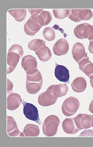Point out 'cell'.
<instances>
[{"mask_svg": "<svg viewBox=\"0 0 93 147\" xmlns=\"http://www.w3.org/2000/svg\"><path fill=\"white\" fill-rule=\"evenodd\" d=\"M68 9H57L53 10V13L54 16L56 18L58 19H63L67 17Z\"/></svg>", "mask_w": 93, "mask_h": 147, "instance_id": "obj_27", "label": "cell"}, {"mask_svg": "<svg viewBox=\"0 0 93 147\" xmlns=\"http://www.w3.org/2000/svg\"><path fill=\"white\" fill-rule=\"evenodd\" d=\"M8 12L18 22L24 21L27 15V10L25 9H10Z\"/></svg>", "mask_w": 93, "mask_h": 147, "instance_id": "obj_22", "label": "cell"}, {"mask_svg": "<svg viewBox=\"0 0 93 147\" xmlns=\"http://www.w3.org/2000/svg\"><path fill=\"white\" fill-rule=\"evenodd\" d=\"M23 55L22 47L18 44L13 45L8 50L7 57V74L11 73L15 69L20 59Z\"/></svg>", "mask_w": 93, "mask_h": 147, "instance_id": "obj_2", "label": "cell"}, {"mask_svg": "<svg viewBox=\"0 0 93 147\" xmlns=\"http://www.w3.org/2000/svg\"><path fill=\"white\" fill-rule=\"evenodd\" d=\"M22 101L21 96L18 94H11L7 98V109L10 111L15 110L19 107Z\"/></svg>", "mask_w": 93, "mask_h": 147, "instance_id": "obj_16", "label": "cell"}, {"mask_svg": "<svg viewBox=\"0 0 93 147\" xmlns=\"http://www.w3.org/2000/svg\"><path fill=\"white\" fill-rule=\"evenodd\" d=\"M73 58L77 63H80L88 59L87 53H86L84 45L82 43L77 42L73 46L72 49Z\"/></svg>", "mask_w": 93, "mask_h": 147, "instance_id": "obj_10", "label": "cell"}, {"mask_svg": "<svg viewBox=\"0 0 93 147\" xmlns=\"http://www.w3.org/2000/svg\"><path fill=\"white\" fill-rule=\"evenodd\" d=\"M58 98L55 92L52 90H47L39 96L38 102L41 106L43 107L52 106L56 103Z\"/></svg>", "mask_w": 93, "mask_h": 147, "instance_id": "obj_8", "label": "cell"}, {"mask_svg": "<svg viewBox=\"0 0 93 147\" xmlns=\"http://www.w3.org/2000/svg\"><path fill=\"white\" fill-rule=\"evenodd\" d=\"M69 45L65 38L60 39L54 44L53 52L55 55L58 56L65 55L68 52Z\"/></svg>", "mask_w": 93, "mask_h": 147, "instance_id": "obj_12", "label": "cell"}, {"mask_svg": "<svg viewBox=\"0 0 93 147\" xmlns=\"http://www.w3.org/2000/svg\"><path fill=\"white\" fill-rule=\"evenodd\" d=\"M7 94L8 96L9 95L13 93V84L11 81L7 79Z\"/></svg>", "mask_w": 93, "mask_h": 147, "instance_id": "obj_29", "label": "cell"}, {"mask_svg": "<svg viewBox=\"0 0 93 147\" xmlns=\"http://www.w3.org/2000/svg\"><path fill=\"white\" fill-rule=\"evenodd\" d=\"M74 32L76 37L80 39H89L93 36V26L87 23L79 24L74 28Z\"/></svg>", "mask_w": 93, "mask_h": 147, "instance_id": "obj_6", "label": "cell"}, {"mask_svg": "<svg viewBox=\"0 0 93 147\" xmlns=\"http://www.w3.org/2000/svg\"><path fill=\"white\" fill-rule=\"evenodd\" d=\"M89 41L90 44L88 47L89 51L91 54H93V38L90 40Z\"/></svg>", "mask_w": 93, "mask_h": 147, "instance_id": "obj_30", "label": "cell"}, {"mask_svg": "<svg viewBox=\"0 0 93 147\" xmlns=\"http://www.w3.org/2000/svg\"><path fill=\"white\" fill-rule=\"evenodd\" d=\"M93 116V115L86 114H80L74 118L76 125L80 130L92 127V119Z\"/></svg>", "mask_w": 93, "mask_h": 147, "instance_id": "obj_11", "label": "cell"}, {"mask_svg": "<svg viewBox=\"0 0 93 147\" xmlns=\"http://www.w3.org/2000/svg\"><path fill=\"white\" fill-rule=\"evenodd\" d=\"M59 118L56 115L48 116L44 121L43 125V132L47 137H52L56 134L60 124Z\"/></svg>", "mask_w": 93, "mask_h": 147, "instance_id": "obj_3", "label": "cell"}, {"mask_svg": "<svg viewBox=\"0 0 93 147\" xmlns=\"http://www.w3.org/2000/svg\"><path fill=\"white\" fill-rule=\"evenodd\" d=\"M22 103L23 106V113L27 119L34 121L41 124V122L39 117L38 111L37 108L32 104L27 103L23 100Z\"/></svg>", "mask_w": 93, "mask_h": 147, "instance_id": "obj_7", "label": "cell"}, {"mask_svg": "<svg viewBox=\"0 0 93 147\" xmlns=\"http://www.w3.org/2000/svg\"><path fill=\"white\" fill-rule=\"evenodd\" d=\"M79 68L90 79H93V63L89 60L79 65Z\"/></svg>", "mask_w": 93, "mask_h": 147, "instance_id": "obj_24", "label": "cell"}, {"mask_svg": "<svg viewBox=\"0 0 93 147\" xmlns=\"http://www.w3.org/2000/svg\"><path fill=\"white\" fill-rule=\"evenodd\" d=\"M52 19L51 13L47 11H43L38 17V22L42 26L48 25Z\"/></svg>", "mask_w": 93, "mask_h": 147, "instance_id": "obj_23", "label": "cell"}, {"mask_svg": "<svg viewBox=\"0 0 93 147\" xmlns=\"http://www.w3.org/2000/svg\"><path fill=\"white\" fill-rule=\"evenodd\" d=\"M43 78L41 74L37 69H33L27 72L26 88L30 94H36L41 90L42 86Z\"/></svg>", "mask_w": 93, "mask_h": 147, "instance_id": "obj_1", "label": "cell"}, {"mask_svg": "<svg viewBox=\"0 0 93 147\" xmlns=\"http://www.w3.org/2000/svg\"><path fill=\"white\" fill-rule=\"evenodd\" d=\"M56 63L54 74L56 78L60 81L69 83L70 75L69 71L66 67L62 65Z\"/></svg>", "mask_w": 93, "mask_h": 147, "instance_id": "obj_13", "label": "cell"}, {"mask_svg": "<svg viewBox=\"0 0 93 147\" xmlns=\"http://www.w3.org/2000/svg\"><path fill=\"white\" fill-rule=\"evenodd\" d=\"M67 16L72 21L78 22L83 20H90L92 17L93 13L89 9H68Z\"/></svg>", "mask_w": 93, "mask_h": 147, "instance_id": "obj_4", "label": "cell"}, {"mask_svg": "<svg viewBox=\"0 0 93 147\" xmlns=\"http://www.w3.org/2000/svg\"><path fill=\"white\" fill-rule=\"evenodd\" d=\"M35 53L39 59L43 62L49 60L52 56L49 48L45 45L40 47Z\"/></svg>", "mask_w": 93, "mask_h": 147, "instance_id": "obj_19", "label": "cell"}, {"mask_svg": "<svg viewBox=\"0 0 93 147\" xmlns=\"http://www.w3.org/2000/svg\"><path fill=\"white\" fill-rule=\"evenodd\" d=\"M7 133L11 137H24L22 132H20L18 129L16 122L13 118L7 116Z\"/></svg>", "mask_w": 93, "mask_h": 147, "instance_id": "obj_14", "label": "cell"}, {"mask_svg": "<svg viewBox=\"0 0 93 147\" xmlns=\"http://www.w3.org/2000/svg\"><path fill=\"white\" fill-rule=\"evenodd\" d=\"M71 86L74 91L77 93H81L86 88V81L84 78L77 77L73 81L71 84Z\"/></svg>", "mask_w": 93, "mask_h": 147, "instance_id": "obj_18", "label": "cell"}, {"mask_svg": "<svg viewBox=\"0 0 93 147\" xmlns=\"http://www.w3.org/2000/svg\"><path fill=\"white\" fill-rule=\"evenodd\" d=\"M80 107L79 101L73 96L67 98L63 102L62 107L63 113L69 117L75 115Z\"/></svg>", "mask_w": 93, "mask_h": 147, "instance_id": "obj_5", "label": "cell"}, {"mask_svg": "<svg viewBox=\"0 0 93 147\" xmlns=\"http://www.w3.org/2000/svg\"><path fill=\"white\" fill-rule=\"evenodd\" d=\"M90 84L91 86L93 88V79H90Z\"/></svg>", "mask_w": 93, "mask_h": 147, "instance_id": "obj_32", "label": "cell"}, {"mask_svg": "<svg viewBox=\"0 0 93 147\" xmlns=\"http://www.w3.org/2000/svg\"><path fill=\"white\" fill-rule=\"evenodd\" d=\"M21 65L26 72L31 69L37 68V63L35 57L31 55L24 56L21 60Z\"/></svg>", "mask_w": 93, "mask_h": 147, "instance_id": "obj_17", "label": "cell"}, {"mask_svg": "<svg viewBox=\"0 0 93 147\" xmlns=\"http://www.w3.org/2000/svg\"><path fill=\"white\" fill-rule=\"evenodd\" d=\"M23 132L25 137H38L39 134L40 130L38 126L28 124L24 128Z\"/></svg>", "mask_w": 93, "mask_h": 147, "instance_id": "obj_21", "label": "cell"}, {"mask_svg": "<svg viewBox=\"0 0 93 147\" xmlns=\"http://www.w3.org/2000/svg\"><path fill=\"white\" fill-rule=\"evenodd\" d=\"M43 36L47 41H52L55 39V31L53 28L50 27H46L43 31Z\"/></svg>", "mask_w": 93, "mask_h": 147, "instance_id": "obj_26", "label": "cell"}, {"mask_svg": "<svg viewBox=\"0 0 93 147\" xmlns=\"http://www.w3.org/2000/svg\"><path fill=\"white\" fill-rule=\"evenodd\" d=\"M62 127L64 131L68 134H74L80 130L76 124L74 118L64 119L62 122Z\"/></svg>", "mask_w": 93, "mask_h": 147, "instance_id": "obj_15", "label": "cell"}, {"mask_svg": "<svg viewBox=\"0 0 93 147\" xmlns=\"http://www.w3.org/2000/svg\"><path fill=\"white\" fill-rule=\"evenodd\" d=\"M28 11L32 16L38 17L43 10L42 9H28Z\"/></svg>", "mask_w": 93, "mask_h": 147, "instance_id": "obj_28", "label": "cell"}, {"mask_svg": "<svg viewBox=\"0 0 93 147\" xmlns=\"http://www.w3.org/2000/svg\"><path fill=\"white\" fill-rule=\"evenodd\" d=\"M92 126L93 127V116L92 118Z\"/></svg>", "mask_w": 93, "mask_h": 147, "instance_id": "obj_33", "label": "cell"}, {"mask_svg": "<svg viewBox=\"0 0 93 147\" xmlns=\"http://www.w3.org/2000/svg\"><path fill=\"white\" fill-rule=\"evenodd\" d=\"M89 111L91 113L93 114V99L90 104Z\"/></svg>", "mask_w": 93, "mask_h": 147, "instance_id": "obj_31", "label": "cell"}, {"mask_svg": "<svg viewBox=\"0 0 93 147\" xmlns=\"http://www.w3.org/2000/svg\"><path fill=\"white\" fill-rule=\"evenodd\" d=\"M55 92L58 98L62 97L66 95L68 92V87L66 84H60L58 85H53L47 89Z\"/></svg>", "mask_w": 93, "mask_h": 147, "instance_id": "obj_20", "label": "cell"}, {"mask_svg": "<svg viewBox=\"0 0 93 147\" xmlns=\"http://www.w3.org/2000/svg\"><path fill=\"white\" fill-rule=\"evenodd\" d=\"M45 45V42L39 39H35L30 42L28 44L29 49L35 52L43 46Z\"/></svg>", "mask_w": 93, "mask_h": 147, "instance_id": "obj_25", "label": "cell"}, {"mask_svg": "<svg viewBox=\"0 0 93 147\" xmlns=\"http://www.w3.org/2000/svg\"><path fill=\"white\" fill-rule=\"evenodd\" d=\"M42 27L38 22V17L31 16L24 25V31L27 35L33 36Z\"/></svg>", "mask_w": 93, "mask_h": 147, "instance_id": "obj_9", "label": "cell"}]
</instances>
